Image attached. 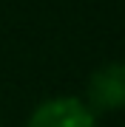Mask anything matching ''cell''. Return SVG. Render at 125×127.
<instances>
[{
	"label": "cell",
	"mask_w": 125,
	"mask_h": 127,
	"mask_svg": "<svg viewBox=\"0 0 125 127\" xmlns=\"http://www.w3.org/2000/svg\"><path fill=\"white\" fill-rule=\"evenodd\" d=\"M26 127H97V116L74 96H57L37 104Z\"/></svg>",
	"instance_id": "cell-1"
},
{
	"label": "cell",
	"mask_w": 125,
	"mask_h": 127,
	"mask_svg": "<svg viewBox=\"0 0 125 127\" xmlns=\"http://www.w3.org/2000/svg\"><path fill=\"white\" fill-rule=\"evenodd\" d=\"M85 104L97 110H120L125 107V62H105L88 76Z\"/></svg>",
	"instance_id": "cell-2"
},
{
	"label": "cell",
	"mask_w": 125,
	"mask_h": 127,
	"mask_svg": "<svg viewBox=\"0 0 125 127\" xmlns=\"http://www.w3.org/2000/svg\"><path fill=\"white\" fill-rule=\"evenodd\" d=\"M0 127H3V119H0Z\"/></svg>",
	"instance_id": "cell-3"
}]
</instances>
